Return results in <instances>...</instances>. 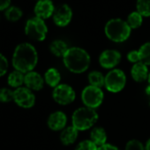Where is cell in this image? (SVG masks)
<instances>
[{
  "instance_id": "1",
  "label": "cell",
  "mask_w": 150,
  "mask_h": 150,
  "mask_svg": "<svg viewBox=\"0 0 150 150\" xmlns=\"http://www.w3.org/2000/svg\"><path fill=\"white\" fill-rule=\"evenodd\" d=\"M12 62L14 70H18L26 74L32 71L36 66L38 62L37 51L28 42L21 43L14 50Z\"/></svg>"
},
{
  "instance_id": "2",
  "label": "cell",
  "mask_w": 150,
  "mask_h": 150,
  "mask_svg": "<svg viewBox=\"0 0 150 150\" xmlns=\"http://www.w3.org/2000/svg\"><path fill=\"white\" fill-rule=\"evenodd\" d=\"M90 56L87 50L80 47L69 48L63 57L65 67L73 73H82L90 65Z\"/></svg>"
},
{
  "instance_id": "3",
  "label": "cell",
  "mask_w": 150,
  "mask_h": 150,
  "mask_svg": "<svg viewBox=\"0 0 150 150\" xmlns=\"http://www.w3.org/2000/svg\"><path fill=\"white\" fill-rule=\"evenodd\" d=\"M131 32L132 28L129 27L126 21L118 18L110 20L104 27L106 36L115 42H123L126 41L129 38Z\"/></svg>"
},
{
  "instance_id": "4",
  "label": "cell",
  "mask_w": 150,
  "mask_h": 150,
  "mask_svg": "<svg viewBox=\"0 0 150 150\" xmlns=\"http://www.w3.org/2000/svg\"><path fill=\"white\" fill-rule=\"evenodd\" d=\"M98 114L96 110L81 107L75 110L71 117L72 126L78 131H86L91 128L97 121Z\"/></svg>"
},
{
  "instance_id": "5",
  "label": "cell",
  "mask_w": 150,
  "mask_h": 150,
  "mask_svg": "<svg viewBox=\"0 0 150 150\" xmlns=\"http://www.w3.org/2000/svg\"><path fill=\"white\" fill-rule=\"evenodd\" d=\"M25 33L29 38L35 41L42 42L46 38L48 28L43 20L35 17L27 21Z\"/></svg>"
},
{
  "instance_id": "6",
  "label": "cell",
  "mask_w": 150,
  "mask_h": 150,
  "mask_svg": "<svg viewBox=\"0 0 150 150\" xmlns=\"http://www.w3.org/2000/svg\"><path fill=\"white\" fill-rule=\"evenodd\" d=\"M126 84V76L120 69H112L105 76V88L111 93L120 92Z\"/></svg>"
},
{
  "instance_id": "7",
  "label": "cell",
  "mask_w": 150,
  "mask_h": 150,
  "mask_svg": "<svg viewBox=\"0 0 150 150\" xmlns=\"http://www.w3.org/2000/svg\"><path fill=\"white\" fill-rule=\"evenodd\" d=\"M103 98L104 95L102 88L90 85L86 87L81 93V100L85 106L94 110L102 104Z\"/></svg>"
},
{
  "instance_id": "8",
  "label": "cell",
  "mask_w": 150,
  "mask_h": 150,
  "mask_svg": "<svg viewBox=\"0 0 150 150\" xmlns=\"http://www.w3.org/2000/svg\"><path fill=\"white\" fill-rule=\"evenodd\" d=\"M53 99L56 103L61 105H67L71 103L76 97L73 88L67 84H59L57 86L52 93Z\"/></svg>"
},
{
  "instance_id": "9",
  "label": "cell",
  "mask_w": 150,
  "mask_h": 150,
  "mask_svg": "<svg viewBox=\"0 0 150 150\" xmlns=\"http://www.w3.org/2000/svg\"><path fill=\"white\" fill-rule=\"evenodd\" d=\"M13 101L23 109H30L35 103V96L27 87H21L13 91Z\"/></svg>"
},
{
  "instance_id": "10",
  "label": "cell",
  "mask_w": 150,
  "mask_h": 150,
  "mask_svg": "<svg viewBox=\"0 0 150 150\" xmlns=\"http://www.w3.org/2000/svg\"><path fill=\"white\" fill-rule=\"evenodd\" d=\"M72 19V11L68 5H61L53 13L54 23L58 27H66Z\"/></svg>"
},
{
  "instance_id": "11",
  "label": "cell",
  "mask_w": 150,
  "mask_h": 150,
  "mask_svg": "<svg viewBox=\"0 0 150 150\" xmlns=\"http://www.w3.org/2000/svg\"><path fill=\"white\" fill-rule=\"evenodd\" d=\"M121 60V54L116 50H106L99 57V63L105 69H112L117 66Z\"/></svg>"
},
{
  "instance_id": "12",
  "label": "cell",
  "mask_w": 150,
  "mask_h": 150,
  "mask_svg": "<svg viewBox=\"0 0 150 150\" xmlns=\"http://www.w3.org/2000/svg\"><path fill=\"white\" fill-rule=\"evenodd\" d=\"M55 9L51 0H39L35 6V13L37 18L45 20L53 16Z\"/></svg>"
},
{
  "instance_id": "13",
  "label": "cell",
  "mask_w": 150,
  "mask_h": 150,
  "mask_svg": "<svg viewBox=\"0 0 150 150\" xmlns=\"http://www.w3.org/2000/svg\"><path fill=\"white\" fill-rule=\"evenodd\" d=\"M44 79L36 71H29L25 74V86L32 91H39L43 88Z\"/></svg>"
},
{
  "instance_id": "14",
  "label": "cell",
  "mask_w": 150,
  "mask_h": 150,
  "mask_svg": "<svg viewBox=\"0 0 150 150\" xmlns=\"http://www.w3.org/2000/svg\"><path fill=\"white\" fill-rule=\"evenodd\" d=\"M67 122L66 115L63 111H55L51 113L48 118V126L53 131H60L64 129Z\"/></svg>"
},
{
  "instance_id": "15",
  "label": "cell",
  "mask_w": 150,
  "mask_h": 150,
  "mask_svg": "<svg viewBox=\"0 0 150 150\" xmlns=\"http://www.w3.org/2000/svg\"><path fill=\"white\" fill-rule=\"evenodd\" d=\"M131 75L132 78L137 82L145 81L146 80L148 79V75H149L147 65H146L141 62L134 64L131 69Z\"/></svg>"
},
{
  "instance_id": "16",
  "label": "cell",
  "mask_w": 150,
  "mask_h": 150,
  "mask_svg": "<svg viewBox=\"0 0 150 150\" xmlns=\"http://www.w3.org/2000/svg\"><path fill=\"white\" fill-rule=\"evenodd\" d=\"M78 138V130L73 126H68L62 130L60 140L64 145H71L76 141Z\"/></svg>"
},
{
  "instance_id": "17",
  "label": "cell",
  "mask_w": 150,
  "mask_h": 150,
  "mask_svg": "<svg viewBox=\"0 0 150 150\" xmlns=\"http://www.w3.org/2000/svg\"><path fill=\"white\" fill-rule=\"evenodd\" d=\"M24 81H25V73L18 70L13 71L7 78L8 85L15 89L21 88L24 84Z\"/></svg>"
},
{
  "instance_id": "18",
  "label": "cell",
  "mask_w": 150,
  "mask_h": 150,
  "mask_svg": "<svg viewBox=\"0 0 150 150\" xmlns=\"http://www.w3.org/2000/svg\"><path fill=\"white\" fill-rule=\"evenodd\" d=\"M61 75L56 68H50L44 74V81L51 88H56L59 85Z\"/></svg>"
},
{
  "instance_id": "19",
  "label": "cell",
  "mask_w": 150,
  "mask_h": 150,
  "mask_svg": "<svg viewBox=\"0 0 150 150\" xmlns=\"http://www.w3.org/2000/svg\"><path fill=\"white\" fill-rule=\"evenodd\" d=\"M90 140H92L98 147L106 144L107 134L103 128L95 127L90 133Z\"/></svg>"
},
{
  "instance_id": "20",
  "label": "cell",
  "mask_w": 150,
  "mask_h": 150,
  "mask_svg": "<svg viewBox=\"0 0 150 150\" xmlns=\"http://www.w3.org/2000/svg\"><path fill=\"white\" fill-rule=\"evenodd\" d=\"M68 46L65 42L62 40H55L50 43V50L51 53L56 57H64V55L68 50Z\"/></svg>"
},
{
  "instance_id": "21",
  "label": "cell",
  "mask_w": 150,
  "mask_h": 150,
  "mask_svg": "<svg viewBox=\"0 0 150 150\" xmlns=\"http://www.w3.org/2000/svg\"><path fill=\"white\" fill-rule=\"evenodd\" d=\"M88 81L90 86L101 88L105 84V76H103L100 71H93L88 74Z\"/></svg>"
},
{
  "instance_id": "22",
  "label": "cell",
  "mask_w": 150,
  "mask_h": 150,
  "mask_svg": "<svg viewBox=\"0 0 150 150\" xmlns=\"http://www.w3.org/2000/svg\"><path fill=\"white\" fill-rule=\"evenodd\" d=\"M126 22L128 23L129 27L132 28V29H136V28H139L141 25H142V22H143V16L138 13L137 11L136 12H132L131 13L128 17H127V20H126Z\"/></svg>"
},
{
  "instance_id": "23",
  "label": "cell",
  "mask_w": 150,
  "mask_h": 150,
  "mask_svg": "<svg viewBox=\"0 0 150 150\" xmlns=\"http://www.w3.org/2000/svg\"><path fill=\"white\" fill-rule=\"evenodd\" d=\"M139 55V62L146 65H150V42H146L138 50Z\"/></svg>"
},
{
  "instance_id": "24",
  "label": "cell",
  "mask_w": 150,
  "mask_h": 150,
  "mask_svg": "<svg viewBox=\"0 0 150 150\" xmlns=\"http://www.w3.org/2000/svg\"><path fill=\"white\" fill-rule=\"evenodd\" d=\"M136 9L143 17H150V0H137Z\"/></svg>"
},
{
  "instance_id": "25",
  "label": "cell",
  "mask_w": 150,
  "mask_h": 150,
  "mask_svg": "<svg viewBox=\"0 0 150 150\" xmlns=\"http://www.w3.org/2000/svg\"><path fill=\"white\" fill-rule=\"evenodd\" d=\"M6 17L9 21H17L22 17V11L16 6H11L6 11Z\"/></svg>"
},
{
  "instance_id": "26",
  "label": "cell",
  "mask_w": 150,
  "mask_h": 150,
  "mask_svg": "<svg viewBox=\"0 0 150 150\" xmlns=\"http://www.w3.org/2000/svg\"><path fill=\"white\" fill-rule=\"evenodd\" d=\"M12 101H13V91L6 88H0V102L10 103Z\"/></svg>"
},
{
  "instance_id": "27",
  "label": "cell",
  "mask_w": 150,
  "mask_h": 150,
  "mask_svg": "<svg viewBox=\"0 0 150 150\" xmlns=\"http://www.w3.org/2000/svg\"><path fill=\"white\" fill-rule=\"evenodd\" d=\"M98 146L90 139H86L79 143L75 150H97Z\"/></svg>"
},
{
  "instance_id": "28",
  "label": "cell",
  "mask_w": 150,
  "mask_h": 150,
  "mask_svg": "<svg viewBox=\"0 0 150 150\" xmlns=\"http://www.w3.org/2000/svg\"><path fill=\"white\" fill-rule=\"evenodd\" d=\"M125 150H145V146L139 140L131 139L127 142Z\"/></svg>"
},
{
  "instance_id": "29",
  "label": "cell",
  "mask_w": 150,
  "mask_h": 150,
  "mask_svg": "<svg viewBox=\"0 0 150 150\" xmlns=\"http://www.w3.org/2000/svg\"><path fill=\"white\" fill-rule=\"evenodd\" d=\"M8 67H9V63L7 58L3 54L0 53V77L4 76L6 73Z\"/></svg>"
},
{
  "instance_id": "30",
  "label": "cell",
  "mask_w": 150,
  "mask_h": 150,
  "mask_svg": "<svg viewBox=\"0 0 150 150\" xmlns=\"http://www.w3.org/2000/svg\"><path fill=\"white\" fill-rule=\"evenodd\" d=\"M127 59L133 64L139 62V55L138 50H132L127 54Z\"/></svg>"
},
{
  "instance_id": "31",
  "label": "cell",
  "mask_w": 150,
  "mask_h": 150,
  "mask_svg": "<svg viewBox=\"0 0 150 150\" xmlns=\"http://www.w3.org/2000/svg\"><path fill=\"white\" fill-rule=\"evenodd\" d=\"M97 150H119V148L117 147L116 146H113V145H111V144L106 143V144H104V145L99 146Z\"/></svg>"
},
{
  "instance_id": "32",
  "label": "cell",
  "mask_w": 150,
  "mask_h": 150,
  "mask_svg": "<svg viewBox=\"0 0 150 150\" xmlns=\"http://www.w3.org/2000/svg\"><path fill=\"white\" fill-rule=\"evenodd\" d=\"M10 4H11V0H0V11L9 8Z\"/></svg>"
},
{
  "instance_id": "33",
  "label": "cell",
  "mask_w": 150,
  "mask_h": 150,
  "mask_svg": "<svg viewBox=\"0 0 150 150\" xmlns=\"http://www.w3.org/2000/svg\"><path fill=\"white\" fill-rule=\"evenodd\" d=\"M145 150H150V139L146 141L145 146Z\"/></svg>"
},
{
  "instance_id": "34",
  "label": "cell",
  "mask_w": 150,
  "mask_h": 150,
  "mask_svg": "<svg viewBox=\"0 0 150 150\" xmlns=\"http://www.w3.org/2000/svg\"><path fill=\"white\" fill-rule=\"evenodd\" d=\"M147 81H148V85L150 86V72H149V75H148V79H147Z\"/></svg>"
},
{
  "instance_id": "35",
  "label": "cell",
  "mask_w": 150,
  "mask_h": 150,
  "mask_svg": "<svg viewBox=\"0 0 150 150\" xmlns=\"http://www.w3.org/2000/svg\"><path fill=\"white\" fill-rule=\"evenodd\" d=\"M38 1H39V0H38Z\"/></svg>"
},
{
  "instance_id": "36",
  "label": "cell",
  "mask_w": 150,
  "mask_h": 150,
  "mask_svg": "<svg viewBox=\"0 0 150 150\" xmlns=\"http://www.w3.org/2000/svg\"><path fill=\"white\" fill-rule=\"evenodd\" d=\"M149 103H150V102H149Z\"/></svg>"
}]
</instances>
